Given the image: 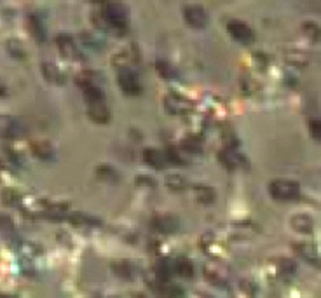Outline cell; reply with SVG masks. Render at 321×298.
I'll return each instance as SVG.
<instances>
[{
  "label": "cell",
  "mask_w": 321,
  "mask_h": 298,
  "mask_svg": "<svg viewBox=\"0 0 321 298\" xmlns=\"http://www.w3.org/2000/svg\"><path fill=\"white\" fill-rule=\"evenodd\" d=\"M156 68H157V71H159V75L162 79H175L176 77L175 68H173V66L169 65V63H166V61H157Z\"/></svg>",
  "instance_id": "7402d4cb"
},
{
  "label": "cell",
  "mask_w": 321,
  "mask_h": 298,
  "mask_svg": "<svg viewBox=\"0 0 321 298\" xmlns=\"http://www.w3.org/2000/svg\"><path fill=\"white\" fill-rule=\"evenodd\" d=\"M166 108H168L169 112H173V114H180L185 108H188V103L187 100H183V98L180 96H169L166 98Z\"/></svg>",
  "instance_id": "e0dca14e"
},
{
  "label": "cell",
  "mask_w": 321,
  "mask_h": 298,
  "mask_svg": "<svg viewBox=\"0 0 321 298\" xmlns=\"http://www.w3.org/2000/svg\"><path fill=\"white\" fill-rule=\"evenodd\" d=\"M309 129H311L312 136L321 141V120H311L309 122Z\"/></svg>",
  "instance_id": "f1b7e54d"
},
{
  "label": "cell",
  "mask_w": 321,
  "mask_h": 298,
  "mask_svg": "<svg viewBox=\"0 0 321 298\" xmlns=\"http://www.w3.org/2000/svg\"><path fill=\"white\" fill-rule=\"evenodd\" d=\"M18 133H20V129H18V124L14 122L13 119H9V117L0 115V136L13 138V136H16Z\"/></svg>",
  "instance_id": "9a60e30c"
},
{
  "label": "cell",
  "mask_w": 321,
  "mask_h": 298,
  "mask_svg": "<svg viewBox=\"0 0 321 298\" xmlns=\"http://www.w3.org/2000/svg\"><path fill=\"white\" fill-rule=\"evenodd\" d=\"M194 197L201 204H211L215 201V190L211 187H208V185H196Z\"/></svg>",
  "instance_id": "5bb4252c"
},
{
  "label": "cell",
  "mask_w": 321,
  "mask_h": 298,
  "mask_svg": "<svg viewBox=\"0 0 321 298\" xmlns=\"http://www.w3.org/2000/svg\"><path fill=\"white\" fill-rule=\"evenodd\" d=\"M154 229L159 230L162 234H173L176 232L180 227V221L176 216H173V214H161V216H157L156 220L152 221Z\"/></svg>",
  "instance_id": "52a82bcc"
},
{
  "label": "cell",
  "mask_w": 321,
  "mask_h": 298,
  "mask_svg": "<svg viewBox=\"0 0 321 298\" xmlns=\"http://www.w3.org/2000/svg\"><path fill=\"white\" fill-rule=\"evenodd\" d=\"M175 272H178V274L182 275V277H185V279H192V277H194L196 269H194V265H192L190 260L185 258V256H182V258L176 260V263H175Z\"/></svg>",
  "instance_id": "2e32d148"
},
{
  "label": "cell",
  "mask_w": 321,
  "mask_h": 298,
  "mask_svg": "<svg viewBox=\"0 0 321 298\" xmlns=\"http://www.w3.org/2000/svg\"><path fill=\"white\" fill-rule=\"evenodd\" d=\"M227 32L234 40H237L241 44H250L255 39L253 30L246 23H243V21H230L227 25Z\"/></svg>",
  "instance_id": "3957f363"
},
{
  "label": "cell",
  "mask_w": 321,
  "mask_h": 298,
  "mask_svg": "<svg viewBox=\"0 0 321 298\" xmlns=\"http://www.w3.org/2000/svg\"><path fill=\"white\" fill-rule=\"evenodd\" d=\"M28 26H30V32H32V35L35 37L37 40H44V30H42V26H40L37 18L30 16L28 18Z\"/></svg>",
  "instance_id": "603a6c76"
},
{
  "label": "cell",
  "mask_w": 321,
  "mask_h": 298,
  "mask_svg": "<svg viewBox=\"0 0 321 298\" xmlns=\"http://www.w3.org/2000/svg\"><path fill=\"white\" fill-rule=\"evenodd\" d=\"M293 248H295V251L302 256V258L305 260V262L312 263V265H316V267H321L319 253H318V250H316L314 246H312V244L302 243V244H295Z\"/></svg>",
  "instance_id": "ba28073f"
},
{
  "label": "cell",
  "mask_w": 321,
  "mask_h": 298,
  "mask_svg": "<svg viewBox=\"0 0 321 298\" xmlns=\"http://www.w3.org/2000/svg\"><path fill=\"white\" fill-rule=\"evenodd\" d=\"M42 71H44V77H46L47 81H51V82H63L61 71L56 68L54 65H51V63H44V65H42Z\"/></svg>",
  "instance_id": "ffe728a7"
},
{
  "label": "cell",
  "mask_w": 321,
  "mask_h": 298,
  "mask_svg": "<svg viewBox=\"0 0 321 298\" xmlns=\"http://www.w3.org/2000/svg\"><path fill=\"white\" fill-rule=\"evenodd\" d=\"M269 194L278 201H293L300 195V187L292 180H276L269 185Z\"/></svg>",
  "instance_id": "6da1fadb"
},
{
  "label": "cell",
  "mask_w": 321,
  "mask_h": 298,
  "mask_svg": "<svg viewBox=\"0 0 321 298\" xmlns=\"http://www.w3.org/2000/svg\"><path fill=\"white\" fill-rule=\"evenodd\" d=\"M137 298H145V296H143V295H140V296H137Z\"/></svg>",
  "instance_id": "1f68e13d"
},
{
  "label": "cell",
  "mask_w": 321,
  "mask_h": 298,
  "mask_svg": "<svg viewBox=\"0 0 321 298\" xmlns=\"http://www.w3.org/2000/svg\"><path fill=\"white\" fill-rule=\"evenodd\" d=\"M81 88H82V94H84L86 101H88L89 105L103 103V98H105L103 91H101L96 84H93V82H89V81H84V82H81Z\"/></svg>",
  "instance_id": "9c48e42d"
},
{
  "label": "cell",
  "mask_w": 321,
  "mask_h": 298,
  "mask_svg": "<svg viewBox=\"0 0 321 298\" xmlns=\"http://www.w3.org/2000/svg\"><path fill=\"white\" fill-rule=\"evenodd\" d=\"M33 154H35L37 157H40V159H51L52 157V146L49 145L47 141H39V143H33L32 146Z\"/></svg>",
  "instance_id": "ac0fdd59"
},
{
  "label": "cell",
  "mask_w": 321,
  "mask_h": 298,
  "mask_svg": "<svg viewBox=\"0 0 321 298\" xmlns=\"http://www.w3.org/2000/svg\"><path fill=\"white\" fill-rule=\"evenodd\" d=\"M89 117H91L94 122L105 124L110 119V112H108V108L105 107L103 103H94V105H89Z\"/></svg>",
  "instance_id": "4fadbf2b"
},
{
  "label": "cell",
  "mask_w": 321,
  "mask_h": 298,
  "mask_svg": "<svg viewBox=\"0 0 321 298\" xmlns=\"http://www.w3.org/2000/svg\"><path fill=\"white\" fill-rule=\"evenodd\" d=\"M302 30H304V33L309 37L311 40H318L321 37V28L316 23H304L302 26Z\"/></svg>",
  "instance_id": "d4e9b609"
},
{
  "label": "cell",
  "mask_w": 321,
  "mask_h": 298,
  "mask_svg": "<svg viewBox=\"0 0 321 298\" xmlns=\"http://www.w3.org/2000/svg\"><path fill=\"white\" fill-rule=\"evenodd\" d=\"M166 187L171 188V190L175 192H180L185 188V178H182L180 175H169L168 178H166Z\"/></svg>",
  "instance_id": "44dd1931"
},
{
  "label": "cell",
  "mask_w": 321,
  "mask_h": 298,
  "mask_svg": "<svg viewBox=\"0 0 321 298\" xmlns=\"http://www.w3.org/2000/svg\"><path fill=\"white\" fill-rule=\"evenodd\" d=\"M98 175H100L101 178H107L108 182H112V180L117 178L115 169H114V168H108V166H101V168L98 169Z\"/></svg>",
  "instance_id": "83f0119b"
},
{
  "label": "cell",
  "mask_w": 321,
  "mask_h": 298,
  "mask_svg": "<svg viewBox=\"0 0 321 298\" xmlns=\"http://www.w3.org/2000/svg\"><path fill=\"white\" fill-rule=\"evenodd\" d=\"M114 272L117 275H120V277H130L131 269L126 262H117V263H114Z\"/></svg>",
  "instance_id": "4316f807"
},
{
  "label": "cell",
  "mask_w": 321,
  "mask_h": 298,
  "mask_svg": "<svg viewBox=\"0 0 321 298\" xmlns=\"http://www.w3.org/2000/svg\"><path fill=\"white\" fill-rule=\"evenodd\" d=\"M4 94H6V89H4V86L0 84V96H4Z\"/></svg>",
  "instance_id": "4dcf8cb0"
},
{
  "label": "cell",
  "mask_w": 321,
  "mask_h": 298,
  "mask_svg": "<svg viewBox=\"0 0 321 298\" xmlns=\"http://www.w3.org/2000/svg\"><path fill=\"white\" fill-rule=\"evenodd\" d=\"M7 49H9L11 56H14V58H23L25 56L23 46H21L18 40H9V42H7Z\"/></svg>",
  "instance_id": "484cf974"
},
{
  "label": "cell",
  "mask_w": 321,
  "mask_h": 298,
  "mask_svg": "<svg viewBox=\"0 0 321 298\" xmlns=\"http://www.w3.org/2000/svg\"><path fill=\"white\" fill-rule=\"evenodd\" d=\"M222 161L229 169H234L243 162V157L237 152H234V150H225V152H222Z\"/></svg>",
  "instance_id": "d6986e66"
},
{
  "label": "cell",
  "mask_w": 321,
  "mask_h": 298,
  "mask_svg": "<svg viewBox=\"0 0 321 298\" xmlns=\"http://www.w3.org/2000/svg\"><path fill=\"white\" fill-rule=\"evenodd\" d=\"M205 275L208 281H211L213 284H225V282L229 281V270L225 265H222V263L218 262H211V263H206L205 267Z\"/></svg>",
  "instance_id": "5b68a950"
},
{
  "label": "cell",
  "mask_w": 321,
  "mask_h": 298,
  "mask_svg": "<svg viewBox=\"0 0 321 298\" xmlns=\"http://www.w3.org/2000/svg\"><path fill=\"white\" fill-rule=\"evenodd\" d=\"M56 42H58L59 51H61V54L65 56V58L74 59V58H77V56H79L77 46H75V42L70 39L69 35H59Z\"/></svg>",
  "instance_id": "7c38bea8"
},
{
  "label": "cell",
  "mask_w": 321,
  "mask_h": 298,
  "mask_svg": "<svg viewBox=\"0 0 321 298\" xmlns=\"http://www.w3.org/2000/svg\"><path fill=\"white\" fill-rule=\"evenodd\" d=\"M290 225L298 234H311L314 230V221L307 214H295V216H292Z\"/></svg>",
  "instance_id": "30bf717a"
},
{
  "label": "cell",
  "mask_w": 321,
  "mask_h": 298,
  "mask_svg": "<svg viewBox=\"0 0 321 298\" xmlns=\"http://www.w3.org/2000/svg\"><path fill=\"white\" fill-rule=\"evenodd\" d=\"M0 229H2V230H11V229H13V225H11L9 218L0 216Z\"/></svg>",
  "instance_id": "f546056e"
},
{
  "label": "cell",
  "mask_w": 321,
  "mask_h": 298,
  "mask_svg": "<svg viewBox=\"0 0 321 298\" xmlns=\"http://www.w3.org/2000/svg\"><path fill=\"white\" fill-rule=\"evenodd\" d=\"M105 21L114 30L127 28V9L120 2H110L103 11Z\"/></svg>",
  "instance_id": "7a4b0ae2"
},
{
  "label": "cell",
  "mask_w": 321,
  "mask_h": 298,
  "mask_svg": "<svg viewBox=\"0 0 321 298\" xmlns=\"http://www.w3.org/2000/svg\"><path fill=\"white\" fill-rule=\"evenodd\" d=\"M278 267H279V272H283L286 275L295 274V270H297L295 262H293V260H290V258H281L278 262Z\"/></svg>",
  "instance_id": "cb8c5ba5"
},
{
  "label": "cell",
  "mask_w": 321,
  "mask_h": 298,
  "mask_svg": "<svg viewBox=\"0 0 321 298\" xmlns=\"http://www.w3.org/2000/svg\"><path fill=\"white\" fill-rule=\"evenodd\" d=\"M183 18L185 21H187L188 26H192V28H205V26L208 25V14L206 11L203 9V7L199 6H188L185 7L183 11Z\"/></svg>",
  "instance_id": "277c9868"
},
{
  "label": "cell",
  "mask_w": 321,
  "mask_h": 298,
  "mask_svg": "<svg viewBox=\"0 0 321 298\" xmlns=\"http://www.w3.org/2000/svg\"><path fill=\"white\" fill-rule=\"evenodd\" d=\"M143 159H145L147 164L154 169H162L166 164H168V159H166V154H161L159 150L154 148H145L143 150Z\"/></svg>",
  "instance_id": "8fae6325"
},
{
  "label": "cell",
  "mask_w": 321,
  "mask_h": 298,
  "mask_svg": "<svg viewBox=\"0 0 321 298\" xmlns=\"http://www.w3.org/2000/svg\"><path fill=\"white\" fill-rule=\"evenodd\" d=\"M119 86L122 89V93L130 94V96H137L142 93V86L138 82V77L130 70H122L119 73Z\"/></svg>",
  "instance_id": "8992f818"
}]
</instances>
